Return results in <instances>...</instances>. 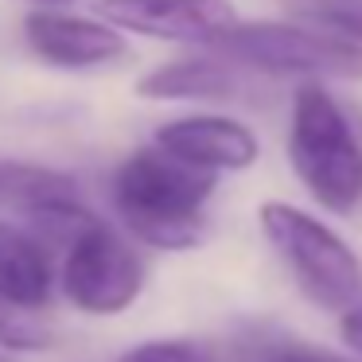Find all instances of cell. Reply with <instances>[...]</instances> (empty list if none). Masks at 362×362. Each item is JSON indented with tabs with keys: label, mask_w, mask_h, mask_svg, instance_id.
<instances>
[{
	"label": "cell",
	"mask_w": 362,
	"mask_h": 362,
	"mask_svg": "<svg viewBox=\"0 0 362 362\" xmlns=\"http://www.w3.org/2000/svg\"><path fill=\"white\" fill-rule=\"evenodd\" d=\"M203 55H183L152 66L136 78V98L144 102H230L242 90V66L199 47Z\"/></svg>",
	"instance_id": "10"
},
{
	"label": "cell",
	"mask_w": 362,
	"mask_h": 362,
	"mask_svg": "<svg viewBox=\"0 0 362 362\" xmlns=\"http://www.w3.org/2000/svg\"><path fill=\"white\" fill-rule=\"evenodd\" d=\"M0 362H16V358H8V354H0Z\"/></svg>",
	"instance_id": "17"
},
{
	"label": "cell",
	"mask_w": 362,
	"mask_h": 362,
	"mask_svg": "<svg viewBox=\"0 0 362 362\" xmlns=\"http://www.w3.org/2000/svg\"><path fill=\"white\" fill-rule=\"evenodd\" d=\"M148 261L117 222L90 214L55 257V292L90 320H113L144 296Z\"/></svg>",
	"instance_id": "3"
},
{
	"label": "cell",
	"mask_w": 362,
	"mask_h": 362,
	"mask_svg": "<svg viewBox=\"0 0 362 362\" xmlns=\"http://www.w3.org/2000/svg\"><path fill=\"white\" fill-rule=\"evenodd\" d=\"M206 51L242 71L300 74V78L362 82V43L315 24V20H234Z\"/></svg>",
	"instance_id": "4"
},
{
	"label": "cell",
	"mask_w": 362,
	"mask_h": 362,
	"mask_svg": "<svg viewBox=\"0 0 362 362\" xmlns=\"http://www.w3.org/2000/svg\"><path fill=\"white\" fill-rule=\"evenodd\" d=\"M288 164L323 211L351 214L362 203V144L339 102L315 78L292 94Z\"/></svg>",
	"instance_id": "2"
},
{
	"label": "cell",
	"mask_w": 362,
	"mask_h": 362,
	"mask_svg": "<svg viewBox=\"0 0 362 362\" xmlns=\"http://www.w3.org/2000/svg\"><path fill=\"white\" fill-rule=\"evenodd\" d=\"M55 327H51L47 312L12 304L0 296V354L8 358H24V354H43L55 346Z\"/></svg>",
	"instance_id": "12"
},
{
	"label": "cell",
	"mask_w": 362,
	"mask_h": 362,
	"mask_svg": "<svg viewBox=\"0 0 362 362\" xmlns=\"http://www.w3.org/2000/svg\"><path fill=\"white\" fill-rule=\"evenodd\" d=\"M339 331H343V343H346V346H351V351L362 358V304L346 308L343 320H339Z\"/></svg>",
	"instance_id": "15"
},
{
	"label": "cell",
	"mask_w": 362,
	"mask_h": 362,
	"mask_svg": "<svg viewBox=\"0 0 362 362\" xmlns=\"http://www.w3.org/2000/svg\"><path fill=\"white\" fill-rule=\"evenodd\" d=\"M152 144L211 175L245 172L261 156V141L245 121L226 117V113H203V110L160 121L156 133H152Z\"/></svg>",
	"instance_id": "8"
},
{
	"label": "cell",
	"mask_w": 362,
	"mask_h": 362,
	"mask_svg": "<svg viewBox=\"0 0 362 362\" xmlns=\"http://www.w3.org/2000/svg\"><path fill=\"white\" fill-rule=\"evenodd\" d=\"M0 296L47 312L55 300V250L24 218H0Z\"/></svg>",
	"instance_id": "9"
},
{
	"label": "cell",
	"mask_w": 362,
	"mask_h": 362,
	"mask_svg": "<svg viewBox=\"0 0 362 362\" xmlns=\"http://www.w3.org/2000/svg\"><path fill=\"white\" fill-rule=\"evenodd\" d=\"M94 12L125 35L180 47H211L234 28V0H94Z\"/></svg>",
	"instance_id": "7"
},
{
	"label": "cell",
	"mask_w": 362,
	"mask_h": 362,
	"mask_svg": "<svg viewBox=\"0 0 362 362\" xmlns=\"http://www.w3.org/2000/svg\"><path fill=\"white\" fill-rule=\"evenodd\" d=\"M214 191L218 175L168 156L152 141L121 156L110 172L113 222L144 250H195L206 238V206Z\"/></svg>",
	"instance_id": "1"
},
{
	"label": "cell",
	"mask_w": 362,
	"mask_h": 362,
	"mask_svg": "<svg viewBox=\"0 0 362 362\" xmlns=\"http://www.w3.org/2000/svg\"><path fill=\"white\" fill-rule=\"evenodd\" d=\"M117 362H218L211 343L191 335H160V339H141L129 351L117 354Z\"/></svg>",
	"instance_id": "13"
},
{
	"label": "cell",
	"mask_w": 362,
	"mask_h": 362,
	"mask_svg": "<svg viewBox=\"0 0 362 362\" xmlns=\"http://www.w3.org/2000/svg\"><path fill=\"white\" fill-rule=\"evenodd\" d=\"M28 4L35 8V4H71V0H28Z\"/></svg>",
	"instance_id": "16"
},
{
	"label": "cell",
	"mask_w": 362,
	"mask_h": 362,
	"mask_svg": "<svg viewBox=\"0 0 362 362\" xmlns=\"http://www.w3.org/2000/svg\"><path fill=\"white\" fill-rule=\"evenodd\" d=\"M257 226L312 304L343 315L362 296V261L327 222L284 199L257 206Z\"/></svg>",
	"instance_id": "5"
},
{
	"label": "cell",
	"mask_w": 362,
	"mask_h": 362,
	"mask_svg": "<svg viewBox=\"0 0 362 362\" xmlns=\"http://www.w3.org/2000/svg\"><path fill=\"white\" fill-rule=\"evenodd\" d=\"M261 362H362V358H343V354H331V351H320V346H273Z\"/></svg>",
	"instance_id": "14"
},
{
	"label": "cell",
	"mask_w": 362,
	"mask_h": 362,
	"mask_svg": "<svg viewBox=\"0 0 362 362\" xmlns=\"http://www.w3.org/2000/svg\"><path fill=\"white\" fill-rule=\"evenodd\" d=\"M24 47L35 63L63 74L105 71L129 59L133 43L121 28L102 20L98 12H74L66 4H35L20 20Z\"/></svg>",
	"instance_id": "6"
},
{
	"label": "cell",
	"mask_w": 362,
	"mask_h": 362,
	"mask_svg": "<svg viewBox=\"0 0 362 362\" xmlns=\"http://www.w3.org/2000/svg\"><path fill=\"white\" fill-rule=\"evenodd\" d=\"M78 195V180L71 172H59L51 164H32V160L0 156V211L28 214L43 203Z\"/></svg>",
	"instance_id": "11"
}]
</instances>
